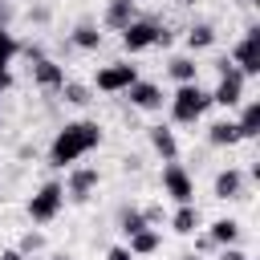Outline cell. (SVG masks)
<instances>
[{
    "instance_id": "29",
    "label": "cell",
    "mask_w": 260,
    "mask_h": 260,
    "mask_svg": "<svg viewBox=\"0 0 260 260\" xmlns=\"http://www.w3.org/2000/svg\"><path fill=\"white\" fill-rule=\"evenodd\" d=\"M195 248H199V252H211V248H215V244H211V236H207V232H203V236H199V240H195Z\"/></svg>"
},
{
    "instance_id": "11",
    "label": "cell",
    "mask_w": 260,
    "mask_h": 260,
    "mask_svg": "<svg viewBox=\"0 0 260 260\" xmlns=\"http://www.w3.org/2000/svg\"><path fill=\"white\" fill-rule=\"evenodd\" d=\"M32 81H37L41 89H61V85H65V69H61L57 61H49V57H37V65H32Z\"/></svg>"
},
{
    "instance_id": "21",
    "label": "cell",
    "mask_w": 260,
    "mask_h": 260,
    "mask_svg": "<svg viewBox=\"0 0 260 260\" xmlns=\"http://www.w3.org/2000/svg\"><path fill=\"white\" fill-rule=\"evenodd\" d=\"M167 73H171V77H175L179 85H191V81H195V73H199V65H195L191 57H171Z\"/></svg>"
},
{
    "instance_id": "14",
    "label": "cell",
    "mask_w": 260,
    "mask_h": 260,
    "mask_svg": "<svg viewBox=\"0 0 260 260\" xmlns=\"http://www.w3.org/2000/svg\"><path fill=\"white\" fill-rule=\"evenodd\" d=\"M158 244H162V232H154V228H142V232H134L130 236V256H150V252H158Z\"/></svg>"
},
{
    "instance_id": "16",
    "label": "cell",
    "mask_w": 260,
    "mask_h": 260,
    "mask_svg": "<svg viewBox=\"0 0 260 260\" xmlns=\"http://www.w3.org/2000/svg\"><path fill=\"white\" fill-rule=\"evenodd\" d=\"M207 236H211L215 248H232L236 236H240V223H236V219H215V223L207 228Z\"/></svg>"
},
{
    "instance_id": "2",
    "label": "cell",
    "mask_w": 260,
    "mask_h": 260,
    "mask_svg": "<svg viewBox=\"0 0 260 260\" xmlns=\"http://www.w3.org/2000/svg\"><path fill=\"white\" fill-rule=\"evenodd\" d=\"M207 106H211V93L199 89V81H191V85H179V89H175V98H171V118L183 122V126H191V122L203 118Z\"/></svg>"
},
{
    "instance_id": "28",
    "label": "cell",
    "mask_w": 260,
    "mask_h": 260,
    "mask_svg": "<svg viewBox=\"0 0 260 260\" xmlns=\"http://www.w3.org/2000/svg\"><path fill=\"white\" fill-rule=\"evenodd\" d=\"M106 260H134V256H130L126 248H110V252H106Z\"/></svg>"
},
{
    "instance_id": "4",
    "label": "cell",
    "mask_w": 260,
    "mask_h": 260,
    "mask_svg": "<svg viewBox=\"0 0 260 260\" xmlns=\"http://www.w3.org/2000/svg\"><path fill=\"white\" fill-rule=\"evenodd\" d=\"M244 81H248V77H244L240 69H232V61L223 57V61H219V85L211 89V102H215V106H228V110L240 106V102H244Z\"/></svg>"
},
{
    "instance_id": "25",
    "label": "cell",
    "mask_w": 260,
    "mask_h": 260,
    "mask_svg": "<svg viewBox=\"0 0 260 260\" xmlns=\"http://www.w3.org/2000/svg\"><path fill=\"white\" fill-rule=\"evenodd\" d=\"M61 93H65V102H73V106H85V102H89V89H85V85H77V81H65V85H61Z\"/></svg>"
},
{
    "instance_id": "1",
    "label": "cell",
    "mask_w": 260,
    "mask_h": 260,
    "mask_svg": "<svg viewBox=\"0 0 260 260\" xmlns=\"http://www.w3.org/2000/svg\"><path fill=\"white\" fill-rule=\"evenodd\" d=\"M102 142V126L98 122H65L49 146V162L53 167H73L81 154H89Z\"/></svg>"
},
{
    "instance_id": "19",
    "label": "cell",
    "mask_w": 260,
    "mask_h": 260,
    "mask_svg": "<svg viewBox=\"0 0 260 260\" xmlns=\"http://www.w3.org/2000/svg\"><path fill=\"white\" fill-rule=\"evenodd\" d=\"M207 142H211V146H236V142H240L236 122H215V126H207Z\"/></svg>"
},
{
    "instance_id": "5",
    "label": "cell",
    "mask_w": 260,
    "mask_h": 260,
    "mask_svg": "<svg viewBox=\"0 0 260 260\" xmlns=\"http://www.w3.org/2000/svg\"><path fill=\"white\" fill-rule=\"evenodd\" d=\"M61 207H65V183H45V187L28 199V219L49 223V219H57Z\"/></svg>"
},
{
    "instance_id": "34",
    "label": "cell",
    "mask_w": 260,
    "mask_h": 260,
    "mask_svg": "<svg viewBox=\"0 0 260 260\" xmlns=\"http://www.w3.org/2000/svg\"><path fill=\"white\" fill-rule=\"evenodd\" d=\"M130 4H138V0H130Z\"/></svg>"
},
{
    "instance_id": "18",
    "label": "cell",
    "mask_w": 260,
    "mask_h": 260,
    "mask_svg": "<svg viewBox=\"0 0 260 260\" xmlns=\"http://www.w3.org/2000/svg\"><path fill=\"white\" fill-rule=\"evenodd\" d=\"M236 130H240V138H256V134H260V102H248V106H244Z\"/></svg>"
},
{
    "instance_id": "8",
    "label": "cell",
    "mask_w": 260,
    "mask_h": 260,
    "mask_svg": "<svg viewBox=\"0 0 260 260\" xmlns=\"http://www.w3.org/2000/svg\"><path fill=\"white\" fill-rule=\"evenodd\" d=\"M162 191H167L175 203H195V179H191L179 162H167V167H162Z\"/></svg>"
},
{
    "instance_id": "17",
    "label": "cell",
    "mask_w": 260,
    "mask_h": 260,
    "mask_svg": "<svg viewBox=\"0 0 260 260\" xmlns=\"http://www.w3.org/2000/svg\"><path fill=\"white\" fill-rule=\"evenodd\" d=\"M130 20H134V4H130V0H110V4H106V24H110V28L122 32Z\"/></svg>"
},
{
    "instance_id": "30",
    "label": "cell",
    "mask_w": 260,
    "mask_h": 260,
    "mask_svg": "<svg viewBox=\"0 0 260 260\" xmlns=\"http://www.w3.org/2000/svg\"><path fill=\"white\" fill-rule=\"evenodd\" d=\"M0 260H24V252H16V248H12V252H0Z\"/></svg>"
},
{
    "instance_id": "15",
    "label": "cell",
    "mask_w": 260,
    "mask_h": 260,
    "mask_svg": "<svg viewBox=\"0 0 260 260\" xmlns=\"http://www.w3.org/2000/svg\"><path fill=\"white\" fill-rule=\"evenodd\" d=\"M171 228H175L179 236H191V232L199 228V207H195V203H179V211L171 215Z\"/></svg>"
},
{
    "instance_id": "26",
    "label": "cell",
    "mask_w": 260,
    "mask_h": 260,
    "mask_svg": "<svg viewBox=\"0 0 260 260\" xmlns=\"http://www.w3.org/2000/svg\"><path fill=\"white\" fill-rule=\"evenodd\" d=\"M41 248H45V236L41 232H24V240H20L16 252H41Z\"/></svg>"
},
{
    "instance_id": "33",
    "label": "cell",
    "mask_w": 260,
    "mask_h": 260,
    "mask_svg": "<svg viewBox=\"0 0 260 260\" xmlns=\"http://www.w3.org/2000/svg\"><path fill=\"white\" fill-rule=\"evenodd\" d=\"M240 4H256V0H240Z\"/></svg>"
},
{
    "instance_id": "31",
    "label": "cell",
    "mask_w": 260,
    "mask_h": 260,
    "mask_svg": "<svg viewBox=\"0 0 260 260\" xmlns=\"http://www.w3.org/2000/svg\"><path fill=\"white\" fill-rule=\"evenodd\" d=\"M183 260H203V256H199V252H187V256H183Z\"/></svg>"
},
{
    "instance_id": "7",
    "label": "cell",
    "mask_w": 260,
    "mask_h": 260,
    "mask_svg": "<svg viewBox=\"0 0 260 260\" xmlns=\"http://www.w3.org/2000/svg\"><path fill=\"white\" fill-rule=\"evenodd\" d=\"M134 81H138V65H126V61H114V65L98 69V77H93V85L102 93H126Z\"/></svg>"
},
{
    "instance_id": "3",
    "label": "cell",
    "mask_w": 260,
    "mask_h": 260,
    "mask_svg": "<svg viewBox=\"0 0 260 260\" xmlns=\"http://www.w3.org/2000/svg\"><path fill=\"white\" fill-rule=\"evenodd\" d=\"M122 45H126L130 53H146V49H154V45H171V32H167L162 24H154V20H130V24L122 28Z\"/></svg>"
},
{
    "instance_id": "23",
    "label": "cell",
    "mask_w": 260,
    "mask_h": 260,
    "mask_svg": "<svg viewBox=\"0 0 260 260\" xmlns=\"http://www.w3.org/2000/svg\"><path fill=\"white\" fill-rule=\"evenodd\" d=\"M118 228H122V236L130 240L134 232H142V228H146V219H142V211H122V215H118Z\"/></svg>"
},
{
    "instance_id": "32",
    "label": "cell",
    "mask_w": 260,
    "mask_h": 260,
    "mask_svg": "<svg viewBox=\"0 0 260 260\" xmlns=\"http://www.w3.org/2000/svg\"><path fill=\"white\" fill-rule=\"evenodd\" d=\"M49 260H69V256H49Z\"/></svg>"
},
{
    "instance_id": "12",
    "label": "cell",
    "mask_w": 260,
    "mask_h": 260,
    "mask_svg": "<svg viewBox=\"0 0 260 260\" xmlns=\"http://www.w3.org/2000/svg\"><path fill=\"white\" fill-rule=\"evenodd\" d=\"M240 195H244V171H236V167L219 171L215 175V199H240Z\"/></svg>"
},
{
    "instance_id": "22",
    "label": "cell",
    "mask_w": 260,
    "mask_h": 260,
    "mask_svg": "<svg viewBox=\"0 0 260 260\" xmlns=\"http://www.w3.org/2000/svg\"><path fill=\"white\" fill-rule=\"evenodd\" d=\"M77 49H98L102 45V32H98V24H89V20H81L77 28H73V37H69Z\"/></svg>"
},
{
    "instance_id": "20",
    "label": "cell",
    "mask_w": 260,
    "mask_h": 260,
    "mask_svg": "<svg viewBox=\"0 0 260 260\" xmlns=\"http://www.w3.org/2000/svg\"><path fill=\"white\" fill-rule=\"evenodd\" d=\"M211 45H215V28H211V24H203V20H199V24H191V28H187V49H195V53H199V49H211Z\"/></svg>"
},
{
    "instance_id": "27",
    "label": "cell",
    "mask_w": 260,
    "mask_h": 260,
    "mask_svg": "<svg viewBox=\"0 0 260 260\" xmlns=\"http://www.w3.org/2000/svg\"><path fill=\"white\" fill-rule=\"evenodd\" d=\"M215 260H248V256H244V252L232 244V248H219V256H215Z\"/></svg>"
},
{
    "instance_id": "24",
    "label": "cell",
    "mask_w": 260,
    "mask_h": 260,
    "mask_svg": "<svg viewBox=\"0 0 260 260\" xmlns=\"http://www.w3.org/2000/svg\"><path fill=\"white\" fill-rule=\"evenodd\" d=\"M16 53H20V41H16L12 32H8V24H0V61L8 65V61H12Z\"/></svg>"
},
{
    "instance_id": "6",
    "label": "cell",
    "mask_w": 260,
    "mask_h": 260,
    "mask_svg": "<svg viewBox=\"0 0 260 260\" xmlns=\"http://www.w3.org/2000/svg\"><path fill=\"white\" fill-rule=\"evenodd\" d=\"M232 69H240L244 77H256L260 73V28L252 24L244 32V41L232 49Z\"/></svg>"
},
{
    "instance_id": "10",
    "label": "cell",
    "mask_w": 260,
    "mask_h": 260,
    "mask_svg": "<svg viewBox=\"0 0 260 260\" xmlns=\"http://www.w3.org/2000/svg\"><path fill=\"white\" fill-rule=\"evenodd\" d=\"M126 98H130V106H138V110H162V102H167L162 85H154V81H134V85L126 89Z\"/></svg>"
},
{
    "instance_id": "9",
    "label": "cell",
    "mask_w": 260,
    "mask_h": 260,
    "mask_svg": "<svg viewBox=\"0 0 260 260\" xmlns=\"http://www.w3.org/2000/svg\"><path fill=\"white\" fill-rule=\"evenodd\" d=\"M98 183H102L98 167H73V171H69V183H65V195L77 199V203H85V199L98 191Z\"/></svg>"
},
{
    "instance_id": "13",
    "label": "cell",
    "mask_w": 260,
    "mask_h": 260,
    "mask_svg": "<svg viewBox=\"0 0 260 260\" xmlns=\"http://www.w3.org/2000/svg\"><path fill=\"white\" fill-rule=\"evenodd\" d=\"M150 146L162 154V162H175V158H179V142H175V130H167V126H150Z\"/></svg>"
}]
</instances>
